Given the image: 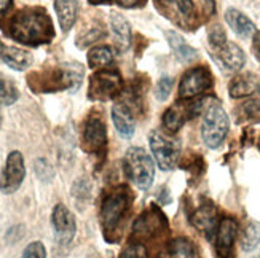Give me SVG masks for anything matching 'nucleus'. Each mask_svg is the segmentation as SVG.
I'll list each match as a JSON object with an SVG mask.
<instances>
[{"label": "nucleus", "mask_w": 260, "mask_h": 258, "mask_svg": "<svg viewBox=\"0 0 260 258\" xmlns=\"http://www.w3.org/2000/svg\"><path fill=\"white\" fill-rule=\"evenodd\" d=\"M131 203H133V193L125 185L112 188L104 196L103 203H101L99 218L107 241H112V234L117 233L121 222L128 215Z\"/></svg>", "instance_id": "7ed1b4c3"}, {"label": "nucleus", "mask_w": 260, "mask_h": 258, "mask_svg": "<svg viewBox=\"0 0 260 258\" xmlns=\"http://www.w3.org/2000/svg\"><path fill=\"white\" fill-rule=\"evenodd\" d=\"M51 223H53L56 241L59 244L66 245L74 239L75 231H77L75 217L64 204L54 206L53 214H51Z\"/></svg>", "instance_id": "4468645a"}, {"label": "nucleus", "mask_w": 260, "mask_h": 258, "mask_svg": "<svg viewBox=\"0 0 260 258\" xmlns=\"http://www.w3.org/2000/svg\"><path fill=\"white\" fill-rule=\"evenodd\" d=\"M82 150L88 155L103 156L107 150V126L103 115L93 110L83 123Z\"/></svg>", "instance_id": "423d86ee"}, {"label": "nucleus", "mask_w": 260, "mask_h": 258, "mask_svg": "<svg viewBox=\"0 0 260 258\" xmlns=\"http://www.w3.org/2000/svg\"><path fill=\"white\" fill-rule=\"evenodd\" d=\"M173 91V78L171 77H161L156 85L155 96L158 100H166Z\"/></svg>", "instance_id": "2f4dec72"}, {"label": "nucleus", "mask_w": 260, "mask_h": 258, "mask_svg": "<svg viewBox=\"0 0 260 258\" xmlns=\"http://www.w3.org/2000/svg\"><path fill=\"white\" fill-rule=\"evenodd\" d=\"M114 50L106 45L101 47H94L93 50H89L88 53V64L93 69H101V67H107L114 62Z\"/></svg>", "instance_id": "393cba45"}, {"label": "nucleus", "mask_w": 260, "mask_h": 258, "mask_svg": "<svg viewBox=\"0 0 260 258\" xmlns=\"http://www.w3.org/2000/svg\"><path fill=\"white\" fill-rule=\"evenodd\" d=\"M168 230V220L163 212L152 206L150 209L144 210L142 214L134 220L133 233L136 239L139 241H152L160 238Z\"/></svg>", "instance_id": "1a4fd4ad"}, {"label": "nucleus", "mask_w": 260, "mask_h": 258, "mask_svg": "<svg viewBox=\"0 0 260 258\" xmlns=\"http://www.w3.org/2000/svg\"><path fill=\"white\" fill-rule=\"evenodd\" d=\"M123 89L121 75L117 70L103 69L98 70L89 77L88 85V97L96 102H106V100L114 99Z\"/></svg>", "instance_id": "6e6552de"}, {"label": "nucleus", "mask_w": 260, "mask_h": 258, "mask_svg": "<svg viewBox=\"0 0 260 258\" xmlns=\"http://www.w3.org/2000/svg\"><path fill=\"white\" fill-rule=\"evenodd\" d=\"M190 223L198 231L206 234L208 238H211L212 234H216L219 223H217V210L214 207V204L211 203L201 204L193 214L190 215Z\"/></svg>", "instance_id": "dca6fc26"}, {"label": "nucleus", "mask_w": 260, "mask_h": 258, "mask_svg": "<svg viewBox=\"0 0 260 258\" xmlns=\"http://www.w3.org/2000/svg\"><path fill=\"white\" fill-rule=\"evenodd\" d=\"M152 155L161 171H173L180 158L179 140L169 137L168 134L153 129L149 136Z\"/></svg>", "instance_id": "0eeeda50"}, {"label": "nucleus", "mask_w": 260, "mask_h": 258, "mask_svg": "<svg viewBox=\"0 0 260 258\" xmlns=\"http://www.w3.org/2000/svg\"><path fill=\"white\" fill-rule=\"evenodd\" d=\"M252 48H254V54L257 56V59H260V32L254 33V45H252Z\"/></svg>", "instance_id": "e433bc0d"}, {"label": "nucleus", "mask_w": 260, "mask_h": 258, "mask_svg": "<svg viewBox=\"0 0 260 258\" xmlns=\"http://www.w3.org/2000/svg\"><path fill=\"white\" fill-rule=\"evenodd\" d=\"M158 11L184 29H193L197 21V11L191 0H155Z\"/></svg>", "instance_id": "9d476101"}, {"label": "nucleus", "mask_w": 260, "mask_h": 258, "mask_svg": "<svg viewBox=\"0 0 260 258\" xmlns=\"http://www.w3.org/2000/svg\"><path fill=\"white\" fill-rule=\"evenodd\" d=\"M0 61H4L8 67H11L13 70H26L27 67H30L34 58L32 54L22 48L18 47H7L4 45L2 51H0Z\"/></svg>", "instance_id": "4be33fe9"}, {"label": "nucleus", "mask_w": 260, "mask_h": 258, "mask_svg": "<svg viewBox=\"0 0 260 258\" xmlns=\"http://www.w3.org/2000/svg\"><path fill=\"white\" fill-rule=\"evenodd\" d=\"M205 102L206 99H201V100H195V102H187V105H182L179 102L177 105L169 107L163 114V128L169 134L177 132L185 125V121L188 118H193L200 114Z\"/></svg>", "instance_id": "ddd939ff"}, {"label": "nucleus", "mask_w": 260, "mask_h": 258, "mask_svg": "<svg viewBox=\"0 0 260 258\" xmlns=\"http://www.w3.org/2000/svg\"><path fill=\"white\" fill-rule=\"evenodd\" d=\"M83 65L78 62H66L32 72L27 77V85L36 93L75 91L83 80Z\"/></svg>", "instance_id": "f03ea898"}, {"label": "nucleus", "mask_w": 260, "mask_h": 258, "mask_svg": "<svg viewBox=\"0 0 260 258\" xmlns=\"http://www.w3.org/2000/svg\"><path fill=\"white\" fill-rule=\"evenodd\" d=\"M88 4H91V5H103V4H110V0H88Z\"/></svg>", "instance_id": "4c0bfd02"}, {"label": "nucleus", "mask_w": 260, "mask_h": 258, "mask_svg": "<svg viewBox=\"0 0 260 258\" xmlns=\"http://www.w3.org/2000/svg\"><path fill=\"white\" fill-rule=\"evenodd\" d=\"M257 89H258V80L254 73H241L238 77H235L229 86L230 96L235 99L251 96Z\"/></svg>", "instance_id": "b1692460"}, {"label": "nucleus", "mask_w": 260, "mask_h": 258, "mask_svg": "<svg viewBox=\"0 0 260 258\" xmlns=\"http://www.w3.org/2000/svg\"><path fill=\"white\" fill-rule=\"evenodd\" d=\"M21 258H47V249L40 241H34L24 249Z\"/></svg>", "instance_id": "473e14b6"}, {"label": "nucleus", "mask_w": 260, "mask_h": 258, "mask_svg": "<svg viewBox=\"0 0 260 258\" xmlns=\"http://www.w3.org/2000/svg\"><path fill=\"white\" fill-rule=\"evenodd\" d=\"M201 2V7L205 10L206 16H212L214 11H216V2L214 0H200Z\"/></svg>", "instance_id": "f704fd0d"}, {"label": "nucleus", "mask_w": 260, "mask_h": 258, "mask_svg": "<svg viewBox=\"0 0 260 258\" xmlns=\"http://www.w3.org/2000/svg\"><path fill=\"white\" fill-rule=\"evenodd\" d=\"M115 2L123 8H134L142 4V0H115Z\"/></svg>", "instance_id": "c9c22d12"}, {"label": "nucleus", "mask_w": 260, "mask_h": 258, "mask_svg": "<svg viewBox=\"0 0 260 258\" xmlns=\"http://www.w3.org/2000/svg\"><path fill=\"white\" fill-rule=\"evenodd\" d=\"M236 238H238V223L235 218H222L216 230V252L219 258H232Z\"/></svg>", "instance_id": "2eb2a0df"}, {"label": "nucleus", "mask_w": 260, "mask_h": 258, "mask_svg": "<svg viewBox=\"0 0 260 258\" xmlns=\"http://www.w3.org/2000/svg\"><path fill=\"white\" fill-rule=\"evenodd\" d=\"M208 39H209V45L212 47V50L216 51L220 47H223L227 43V33L222 29V26H212L208 32Z\"/></svg>", "instance_id": "7c9ffc66"}, {"label": "nucleus", "mask_w": 260, "mask_h": 258, "mask_svg": "<svg viewBox=\"0 0 260 258\" xmlns=\"http://www.w3.org/2000/svg\"><path fill=\"white\" fill-rule=\"evenodd\" d=\"M19 97L18 86L10 77L0 73V105H11Z\"/></svg>", "instance_id": "a878e982"}, {"label": "nucleus", "mask_w": 260, "mask_h": 258, "mask_svg": "<svg viewBox=\"0 0 260 258\" xmlns=\"http://www.w3.org/2000/svg\"><path fill=\"white\" fill-rule=\"evenodd\" d=\"M214 53H216V59L220 62V65L229 72L241 70L246 62V56L243 50L236 43H232V42H227L223 47H220Z\"/></svg>", "instance_id": "f3484780"}, {"label": "nucleus", "mask_w": 260, "mask_h": 258, "mask_svg": "<svg viewBox=\"0 0 260 258\" xmlns=\"http://www.w3.org/2000/svg\"><path fill=\"white\" fill-rule=\"evenodd\" d=\"M230 129L227 112L219 102H211L205 108L201 123V137L209 149H219Z\"/></svg>", "instance_id": "20e7f679"}, {"label": "nucleus", "mask_w": 260, "mask_h": 258, "mask_svg": "<svg viewBox=\"0 0 260 258\" xmlns=\"http://www.w3.org/2000/svg\"><path fill=\"white\" fill-rule=\"evenodd\" d=\"M258 244H260V223L249 222L244 227L241 234V249L244 252H251Z\"/></svg>", "instance_id": "bb28decb"}, {"label": "nucleus", "mask_w": 260, "mask_h": 258, "mask_svg": "<svg viewBox=\"0 0 260 258\" xmlns=\"http://www.w3.org/2000/svg\"><path fill=\"white\" fill-rule=\"evenodd\" d=\"M174 258H200L195 244L187 238H177L169 245Z\"/></svg>", "instance_id": "cd10ccee"}, {"label": "nucleus", "mask_w": 260, "mask_h": 258, "mask_svg": "<svg viewBox=\"0 0 260 258\" xmlns=\"http://www.w3.org/2000/svg\"><path fill=\"white\" fill-rule=\"evenodd\" d=\"M110 29L114 33L115 48L120 53L128 51V48L131 47V26L128 19L114 11V13H110Z\"/></svg>", "instance_id": "a211bd4d"}, {"label": "nucleus", "mask_w": 260, "mask_h": 258, "mask_svg": "<svg viewBox=\"0 0 260 258\" xmlns=\"http://www.w3.org/2000/svg\"><path fill=\"white\" fill-rule=\"evenodd\" d=\"M54 10L58 15L59 27L62 32H69L77 21L80 0H54Z\"/></svg>", "instance_id": "aec40b11"}, {"label": "nucleus", "mask_w": 260, "mask_h": 258, "mask_svg": "<svg viewBox=\"0 0 260 258\" xmlns=\"http://www.w3.org/2000/svg\"><path fill=\"white\" fill-rule=\"evenodd\" d=\"M106 35V30L103 27H89L85 33H82L77 40V47L78 48H86L88 45H91L94 42H98L99 39H103Z\"/></svg>", "instance_id": "c756f323"}, {"label": "nucleus", "mask_w": 260, "mask_h": 258, "mask_svg": "<svg viewBox=\"0 0 260 258\" xmlns=\"http://www.w3.org/2000/svg\"><path fill=\"white\" fill-rule=\"evenodd\" d=\"M2 47H4V43H2V42H0V51H2Z\"/></svg>", "instance_id": "ea45409f"}, {"label": "nucleus", "mask_w": 260, "mask_h": 258, "mask_svg": "<svg viewBox=\"0 0 260 258\" xmlns=\"http://www.w3.org/2000/svg\"><path fill=\"white\" fill-rule=\"evenodd\" d=\"M166 40L169 43V47L173 48L174 54H176V58L180 61V62H184V64H191L193 61L198 59V51L193 48V47H190V45L179 35L177 32L174 30H168L166 32Z\"/></svg>", "instance_id": "5701e85b"}, {"label": "nucleus", "mask_w": 260, "mask_h": 258, "mask_svg": "<svg viewBox=\"0 0 260 258\" xmlns=\"http://www.w3.org/2000/svg\"><path fill=\"white\" fill-rule=\"evenodd\" d=\"M123 167L129 180L141 190H149L153 183L155 177V163L152 156L141 147L128 149L125 158H123Z\"/></svg>", "instance_id": "39448f33"}, {"label": "nucleus", "mask_w": 260, "mask_h": 258, "mask_svg": "<svg viewBox=\"0 0 260 258\" xmlns=\"http://www.w3.org/2000/svg\"><path fill=\"white\" fill-rule=\"evenodd\" d=\"M7 33L8 37L27 47H40L54 39V27L45 8L26 7L16 11L10 19Z\"/></svg>", "instance_id": "f257e3e1"}, {"label": "nucleus", "mask_w": 260, "mask_h": 258, "mask_svg": "<svg viewBox=\"0 0 260 258\" xmlns=\"http://www.w3.org/2000/svg\"><path fill=\"white\" fill-rule=\"evenodd\" d=\"M225 21L227 24L232 27V30L241 39H251L255 33V24L247 18L246 15H243L241 11H238L236 8H229L227 13H225Z\"/></svg>", "instance_id": "412c9836"}, {"label": "nucleus", "mask_w": 260, "mask_h": 258, "mask_svg": "<svg viewBox=\"0 0 260 258\" xmlns=\"http://www.w3.org/2000/svg\"><path fill=\"white\" fill-rule=\"evenodd\" d=\"M118 258H149V250H147V247L141 241L128 242L121 249Z\"/></svg>", "instance_id": "c85d7f7f"}, {"label": "nucleus", "mask_w": 260, "mask_h": 258, "mask_svg": "<svg viewBox=\"0 0 260 258\" xmlns=\"http://www.w3.org/2000/svg\"><path fill=\"white\" fill-rule=\"evenodd\" d=\"M258 149H260V139H258Z\"/></svg>", "instance_id": "a19ab883"}, {"label": "nucleus", "mask_w": 260, "mask_h": 258, "mask_svg": "<svg viewBox=\"0 0 260 258\" xmlns=\"http://www.w3.org/2000/svg\"><path fill=\"white\" fill-rule=\"evenodd\" d=\"M112 121H114L115 129L121 137L129 139L136 131V121L129 107L123 102H118L112 107Z\"/></svg>", "instance_id": "6ab92c4d"}, {"label": "nucleus", "mask_w": 260, "mask_h": 258, "mask_svg": "<svg viewBox=\"0 0 260 258\" xmlns=\"http://www.w3.org/2000/svg\"><path fill=\"white\" fill-rule=\"evenodd\" d=\"M212 86V75L206 67H193L184 73L179 85V97L188 100L203 94Z\"/></svg>", "instance_id": "f8f14e48"}, {"label": "nucleus", "mask_w": 260, "mask_h": 258, "mask_svg": "<svg viewBox=\"0 0 260 258\" xmlns=\"http://www.w3.org/2000/svg\"><path fill=\"white\" fill-rule=\"evenodd\" d=\"M26 177V166L22 153L15 150L7 156L4 169L0 171V192L4 195H13L22 185Z\"/></svg>", "instance_id": "9b49d317"}, {"label": "nucleus", "mask_w": 260, "mask_h": 258, "mask_svg": "<svg viewBox=\"0 0 260 258\" xmlns=\"http://www.w3.org/2000/svg\"><path fill=\"white\" fill-rule=\"evenodd\" d=\"M11 7H13V0H0V22L7 18Z\"/></svg>", "instance_id": "72a5a7b5"}, {"label": "nucleus", "mask_w": 260, "mask_h": 258, "mask_svg": "<svg viewBox=\"0 0 260 258\" xmlns=\"http://www.w3.org/2000/svg\"><path fill=\"white\" fill-rule=\"evenodd\" d=\"M0 128H2V112H0Z\"/></svg>", "instance_id": "58836bf2"}]
</instances>
